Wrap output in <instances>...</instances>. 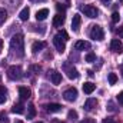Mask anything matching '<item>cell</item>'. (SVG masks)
<instances>
[{
	"label": "cell",
	"instance_id": "6da1fadb",
	"mask_svg": "<svg viewBox=\"0 0 123 123\" xmlns=\"http://www.w3.org/2000/svg\"><path fill=\"white\" fill-rule=\"evenodd\" d=\"M10 49L17 53V56H23L25 55V39L22 34H14L12 39H10Z\"/></svg>",
	"mask_w": 123,
	"mask_h": 123
},
{
	"label": "cell",
	"instance_id": "7a4b0ae2",
	"mask_svg": "<svg viewBox=\"0 0 123 123\" xmlns=\"http://www.w3.org/2000/svg\"><path fill=\"white\" fill-rule=\"evenodd\" d=\"M7 76L10 80H19L23 76V73H22V69L19 66H10L7 69Z\"/></svg>",
	"mask_w": 123,
	"mask_h": 123
},
{
	"label": "cell",
	"instance_id": "3957f363",
	"mask_svg": "<svg viewBox=\"0 0 123 123\" xmlns=\"http://www.w3.org/2000/svg\"><path fill=\"white\" fill-rule=\"evenodd\" d=\"M90 37H92L93 40H103L105 31H103V29L99 25H93L92 30H90Z\"/></svg>",
	"mask_w": 123,
	"mask_h": 123
},
{
	"label": "cell",
	"instance_id": "277c9868",
	"mask_svg": "<svg viewBox=\"0 0 123 123\" xmlns=\"http://www.w3.org/2000/svg\"><path fill=\"white\" fill-rule=\"evenodd\" d=\"M82 12L85 13V16H87V17H90V19H94V17H97V14H99V10L92 6V4H86V6H82Z\"/></svg>",
	"mask_w": 123,
	"mask_h": 123
},
{
	"label": "cell",
	"instance_id": "5b68a950",
	"mask_svg": "<svg viewBox=\"0 0 123 123\" xmlns=\"http://www.w3.org/2000/svg\"><path fill=\"white\" fill-rule=\"evenodd\" d=\"M63 69H64V72L67 73V77L69 79H77L79 77V73H77V70L72 66V64H69V63H64V66H63Z\"/></svg>",
	"mask_w": 123,
	"mask_h": 123
},
{
	"label": "cell",
	"instance_id": "8992f818",
	"mask_svg": "<svg viewBox=\"0 0 123 123\" xmlns=\"http://www.w3.org/2000/svg\"><path fill=\"white\" fill-rule=\"evenodd\" d=\"M63 97H64V100H67V102H74V100L77 99V90H76L74 87H70V89H67L66 92L63 93Z\"/></svg>",
	"mask_w": 123,
	"mask_h": 123
},
{
	"label": "cell",
	"instance_id": "52a82bcc",
	"mask_svg": "<svg viewBox=\"0 0 123 123\" xmlns=\"http://www.w3.org/2000/svg\"><path fill=\"white\" fill-rule=\"evenodd\" d=\"M64 39H62L59 34H56L55 36V39H53V43H55V46H56V49H57V52L59 53H63L64 52V49H66V44H64Z\"/></svg>",
	"mask_w": 123,
	"mask_h": 123
},
{
	"label": "cell",
	"instance_id": "ba28073f",
	"mask_svg": "<svg viewBox=\"0 0 123 123\" xmlns=\"http://www.w3.org/2000/svg\"><path fill=\"white\" fill-rule=\"evenodd\" d=\"M80 25H82V16L79 13H76L72 19V29L73 31H79L80 30Z\"/></svg>",
	"mask_w": 123,
	"mask_h": 123
},
{
	"label": "cell",
	"instance_id": "9c48e42d",
	"mask_svg": "<svg viewBox=\"0 0 123 123\" xmlns=\"http://www.w3.org/2000/svg\"><path fill=\"white\" fill-rule=\"evenodd\" d=\"M110 49H112V52H115V53H122V50H123L122 42H120L119 39H113L112 43H110Z\"/></svg>",
	"mask_w": 123,
	"mask_h": 123
},
{
	"label": "cell",
	"instance_id": "30bf717a",
	"mask_svg": "<svg viewBox=\"0 0 123 123\" xmlns=\"http://www.w3.org/2000/svg\"><path fill=\"white\" fill-rule=\"evenodd\" d=\"M19 94H20V99H22V100H26V99H29V97H30L31 92H30V89H29V87L20 86V87H19Z\"/></svg>",
	"mask_w": 123,
	"mask_h": 123
},
{
	"label": "cell",
	"instance_id": "8fae6325",
	"mask_svg": "<svg viewBox=\"0 0 123 123\" xmlns=\"http://www.w3.org/2000/svg\"><path fill=\"white\" fill-rule=\"evenodd\" d=\"M96 106H97V100H96V99H93V97H90V99H87V100H86V103H85V110L92 112Z\"/></svg>",
	"mask_w": 123,
	"mask_h": 123
},
{
	"label": "cell",
	"instance_id": "7c38bea8",
	"mask_svg": "<svg viewBox=\"0 0 123 123\" xmlns=\"http://www.w3.org/2000/svg\"><path fill=\"white\" fill-rule=\"evenodd\" d=\"M74 49L76 50H85V49H90V43L86 40H79L74 43Z\"/></svg>",
	"mask_w": 123,
	"mask_h": 123
},
{
	"label": "cell",
	"instance_id": "4fadbf2b",
	"mask_svg": "<svg viewBox=\"0 0 123 123\" xmlns=\"http://www.w3.org/2000/svg\"><path fill=\"white\" fill-rule=\"evenodd\" d=\"M44 47H46V43H44V42H34V43L31 44V52H33V53H37V52L43 50Z\"/></svg>",
	"mask_w": 123,
	"mask_h": 123
},
{
	"label": "cell",
	"instance_id": "5bb4252c",
	"mask_svg": "<svg viewBox=\"0 0 123 123\" xmlns=\"http://www.w3.org/2000/svg\"><path fill=\"white\" fill-rule=\"evenodd\" d=\"M63 23H64V16L63 14H56L53 17V26L55 27H62Z\"/></svg>",
	"mask_w": 123,
	"mask_h": 123
},
{
	"label": "cell",
	"instance_id": "9a60e30c",
	"mask_svg": "<svg viewBox=\"0 0 123 123\" xmlns=\"http://www.w3.org/2000/svg\"><path fill=\"white\" fill-rule=\"evenodd\" d=\"M50 80H52L53 85H60L62 74L59 73V72H52V73H50Z\"/></svg>",
	"mask_w": 123,
	"mask_h": 123
},
{
	"label": "cell",
	"instance_id": "2e32d148",
	"mask_svg": "<svg viewBox=\"0 0 123 123\" xmlns=\"http://www.w3.org/2000/svg\"><path fill=\"white\" fill-rule=\"evenodd\" d=\"M47 16H49V10H47V9H40V10H37V13H36V19H37L39 22L44 20Z\"/></svg>",
	"mask_w": 123,
	"mask_h": 123
},
{
	"label": "cell",
	"instance_id": "e0dca14e",
	"mask_svg": "<svg viewBox=\"0 0 123 123\" xmlns=\"http://www.w3.org/2000/svg\"><path fill=\"white\" fill-rule=\"evenodd\" d=\"M60 109H62V106L57 105V103H50V105L46 106V110H47L49 113H56V112H59Z\"/></svg>",
	"mask_w": 123,
	"mask_h": 123
},
{
	"label": "cell",
	"instance_id": "ac0fdd59",
	"mask_svg": "<svg viewBox=\"0 0 123 123\" xmlns=\"http://www.w3.org/2000/svg\"><path fill=\"white\" fill-rule=\"evenodd\" d=\"M94 89H96V86L90 83V82H86L85 85H83V92L86 93V94H90V93L94 92Z\"/></svg>",
	"mask_w": 123,
	"mask_h": 123
},
{
	"label": "cell",
	"instance_id": "d6986e66",
	"mask_svg": "<svg viewBox=\"0 0 123 123\" xmlns=\"http://www.w3.org/2000/svg\"><path fill=\"white\" fill-rule=\"evenodd\" d=\"M29 14H30V10H29V7H25L20 13H19V17H20V20H23V22H26L27 19H29Z\"/></svg>",
	"mask_w": 123,
	"mask_h": 123
},
{
	"label": "cell",
	"instance_id": "ffe728a7",
	"mask_svg": "<svg viewBox=\"0 0 123 123\" xmlns=\"http://www.w3.org/2000/svg\"><path fill=\"white\" fill-rule=\"evenodd\" d=\"M12 112H13V113H17V115H22V113L25 112V106H23V103H16V105L13 106Z\"/></svg>",
	"mask_w": 123,
	"mask_h": 123
},
{
	"label": "cell",
	"instance_id": "44dd1931",
	"mask_svg": "<svg viewBox=\"0 0 123 123\" xmlns=\"http://www.w3.org/2000/svg\"><path fill=\"white\" fill-rule=\"evenodd\" d=\"M6 19H7V12L4 9H0V26L6 22Z\"/></svg>",
	"mask_w": 123,
	"mask_h": 123
},
{
	"label": "cell",
	"instance_id": "7402d4cb",
	"mask_svg": "<svg viewBox=\"0 0 123 123\" xmlns=\"http://www.w3.org/2000/svg\"><path fill=\"white\" fill-rule=\"evenodd\" d=\"M36 116V109L33 105H29V113H27V119H33Z\"/></svg>",
	"mask_w": 123,
	"mask_h": 123
},
{
	"label": "cell",
	"instance_id": "603a6c76",
	"mask_svg": "<svg viewBox=\"0 0 123 123\" xmlns=\"http://www.w3.org/2000/svg\"><path fill=\"white\" fill-rule=\"evenodd\" d=\"M116 82H117V76H116L115 73H110V74H109V83H110V85H115Z\"/></svg>",
	"mask_w": 123,
	"mask_h": 123
},
{
	"label": "cell",
	"instance_id": "cb8c5ba5",
	"mask_svg": "<svg viewBox=\"0 0 123 123\" xmlns=\"http://www.w3.org/2000/svg\"><path fill=\"white\" fill-rule=\"evenodd\" d=\"M96 60V55L94 53H87L86 55V62H89V63H92V62Z\"/></svg>",
	"mask_w": 123,
	"mask_h": 123
},
{
	"label": "cell",
	"instance_id": "d4e9b609",
	"mask_svg": "<svg viewBox=\"0 0 123 123\" xmlns=\"http://www.w3.org/2000/svg\"><path fill=\"white\" fill-rule=\"evenodd\" d=\"M69 119L76 120V119H77V112H76V110H69Z\"/></svg>",
	"mask_w": 123,
	"mask_h": 123
},
{
	"label": "cell",
	"instance_id": "484cf974",
	"mask_svg": "<svg viewBox=\"0 0 123 123\" xmlns=\"http://www.w3.org/2000/svg\"><path fill=\"white\" fill-rule=\"evenodd\" d=\"M119 19H120L119 13H117V12H115V13L112 14V22H113V23H117V22H119Z\"/></svg>",
	"mask_w": 123,
	"mask_h": 123
},
{
	"label": "cell",
	"instance_id": "4316f807",
	"mask_svg": "<svg viewBox=\"0 0 123 123\" xmlns=\"http://www.w3.org/2000/svg\"><path fill=\"white\" fill-rule=\"evenodd\" d=\"M30 69H31V72H34V73H39V72H42V66H39V64H33Z\"/></svg>",
	"mask_w": 123,
	"mask_h": 123
},
{
	"label": "cell",
	"instance_id": "83f0119b",
	"mask_svg": "<svg viewBox=\"0 0 123 123\" xmlns=\"http://www.w3.org/2000/svg\"><path fill=\"white\" fill-rule=\"evenodd\" d=\"M56 9H57V12H59V14H63L64 16V12H66V7H63L62 4H56Z\"/></svg>",
	"mask_w": 123,
	"mask_h": 123
},
{
	"label": "cell",
	"instance_id": "f1b7e54d",
	"mask_svg": "<svg viewBox=\"0 0 123 123\" xmlns=\"http://www.w3.org/2000/svg\"><path fill=\"white\" fill-rule=\"evenodd\" d=\"M57 34L60 36L62 39H64V40H69V34H67V33H66L64 30H60L59 33H57Z\"/></svg>",
	"mask_w": 123,
	"mask_h": 123
},
{
	"label": "cell",
	"instance_id": "f546056e",
	"mask_svg": "<svg viewBox=\"0 0 123 123\" xmlns=\"http://www.w3.org/2000/svg\"><path fill=\"white\" fill-rule=\"evenodd\" d=\"M117 102H119L120 105H123V92H120L117 94Z\"/></svg>",
	"mask_w": 123,
	"mask_h": 123
},
{
	"label": "cell",
	"instance_id": "4dcf8cb0",
	"mask_svg": "<svg viewBox=\"0 0 123 123\" xmlns=\"http://www.w3.org/2000/svg\"><path fill=\"white\" fill-rule=\"evenodd\" d=\"M9 119H7V116L4 115V113H0V122H7Z\"/></svg>",
	"mask_w": 123,
	"mask_h": 123
},
{
	"label": "cell",
	"instance_id": "1f68e13d",
	"mask_svg": "<svg viewBox=\"0 0 123 123\" xmlns=\"http://www.w3.org/2000/svg\"><path fill=\"white\" fill-rule=\"evenodd\" d=\"M6 102V94H3V93H0V105H3Z\"/></svg>",
	"mask_w": 123,
	"mask_h": 123
},
{
	"label": "cell",
	"instance_id": "d6a6232c",
	"mask_svg": "<svg viewBox=\"0 0 123 123\" xmlns=\"http://www.w3.org/2000/svg\"><path fill=\"white\" fill-rule=\"evenodd\" d=\"M117 34H119L120 37H123V26H120V27L117 29Z\"/></svg>",
	"mask_w": 123,
	"mask_h": 123
},
{
	"label": "cell",
	"instance_id": "836d02e7",
	"mask_svg": "<svg viewBox=\"0 0 123 123\" xmlns=\"http://www.w3.org/2000/svg\"><path fill=\"white\" fill-rule=\"evenodd\" d=\"M0 93H3V94H7V90H6L3 86H0Z\"/></svg>",
	"mask_w": 123,
	"mask_h": 123
},
{
	"label": "cell",
	"instance_id": "e575fe53",
	"mask_svg": "<svg viewBox=\"0 0 123 123\" xmlns=\"http://www.w3.org/2000/svg\"><path fill=\"white\" fill-rule=\"evenodd\" d=\"M100 1H102L103 4H106V6H107V4H110V1H112V0H100Z\"/></svg>",
	"mask_w": 123,
	"mask_h": 123
},
{
	"label": "cell",
	"instance_id": "d590c367",
	"mask_svg": "<svg viewBox=\"0 0 123 123\" xmlns=\"http://www.w3.org/2000/svg\"><path fill=\"white\" fill-rule=\"evenodd\" d=\"M105 123H115V122H113L110 117H106V119H105Z\"/></svg>",
	"mask_w": 123,
	"mask_h": 123
},
{
	"label": "cell",
	"instance_id": "8d00e7d4",
	"mask_svg": "<svg viewBox=\"0 0 123 123\" xmlns=\"http://www.w3.org/2000/svg\"><path fill=\"white\" fill-rule=\"evenodd\" d=\"M1 50H3V40L0 39V53H1Z\"/></svg>",
	"mask_w": 123,
	"mask_h": 123
},
{
	"label": "cell",
	"instance_id": "74e56055",
	"mask_svg": "<svg viewBox=\"0 0 123 123\" xmlns=\"http://www.w3.org/2000/svg\"><path fill=\"white\" fill-rule=\"evenodd\" d=\"M80 123H93V120H82Z\"/></svg>",
	"mask_w": 123,
	"mask_h": 123
},
{
	"label": "cell",
	"instance_id": "f35d334b",
	"mask_svg": "<svg viewBox=\"0 0 123 123\" xmlns=\"http://www.w3.org/2000/svg\"><path fill=\"white\" fill-rule=\"evenodd\" d=\"M120 72H122V74H123V64L120 66Z\"/></svg>",
	"mask_w": 123,
	"mask_h": 123
},
{
	"label": "cell",
	"instance_id": "ab89813d",
	"mask_svg": "<svg viewBox=\"0 0 123 123\" xmlns=\"http://www.w3.org/2000/svg\"><path fill=\"white\" fill-rule=\"evenodd\" d=\"M14 123H23V122H22V120H16Z\"/></svg>",
	"mask_w": 123,
	"mask_h": 123
},
{
	"label": "cell",
	"instance_id": "60d3db41",
	"mask_svg": "<svg viewBox=\"0 0 123 123\" xmlns=\"http://www.w3.org/2000/svg\"><path fill=\"white\" fill-rule=\"evenodd\" d=\"M64 1H66V3H70V0H64Z\"/></svg>",
	"mask_w": 123,
	"mask_h": 123
},
{
	"label": "cell",
	"instance_id": "b9f144b4",
	"mask_svg": "<svg viewBox=\"0 0 123 123\" xmlns=\"http://www.w3.org/2000/svg\"><path fill=\"white\" fill-rule=\"evenodd\" d=\"M37 123H43V122H37Z\"/></svg>",
	"mask_w": 123,
	"mask_h": 123
}]
</instances>
